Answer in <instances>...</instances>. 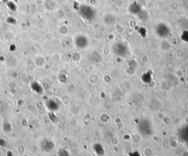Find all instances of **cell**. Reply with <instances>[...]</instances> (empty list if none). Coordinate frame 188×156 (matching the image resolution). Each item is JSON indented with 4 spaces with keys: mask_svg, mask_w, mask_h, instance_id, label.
I'll list each match as a JSON object with an SVG mask.
<instances>
[{
    "mask_svg": "<svg viewBox=\"0 0 188 156\" xmlns=\"http://www.w3.org/2000/svg\"><path fill=\"white\" fill-rule=\"evenodd\" d=\"M78 10L80 13V15L85 20H91L95 18V10L89 6L81 5L78 7Z\"/></svg>",
    "mask_w": 188,
    "mask_h": 156,
    "instance_id": "cell-1",
    "label": "cell"
},
{
    "mask_svg": "<svg viewBox=\"0 0 188 156\" xmlns=\"http://www.w3.org/2000/svg\"><path fill=\"white\" fill-rule=\"evenodd\" d=\"M112 50L116 55L121 58L126 57L129 52L128 47L122 42L114 43L112 47Z\"/></svg>",
    "mask_w": 188,
    "mask_h": 156,
    "instance_id": "cell-2",
    "label": "cell"
},
{
    "mask_svg": "<svg viewBox=\"0 0 188 156\" xmlns=\"http://www.w3.org/2000/svg\"><path fill=\"white\" fill-rule=\"evenodd\" d=\"M75 44L79 49H85L89 44V41L86 36L79 35L75 38Z\"/></svg>",
    "mask_w": 188,
    "mask_h": 156,
    "instance_id": "cell-3",
    "label": "cell"
},
{
    "mask_svg": "<svg viewBox=\"0 0 188 156\" xmlns=\"http://www.w3.org/2000/svg\"><path fill=\"white\" fill-rule=\"evenodd\" d=\"M130 12L133 14H138L141 11V8L137 3H132L129 7Z\"/></svg>",
    "mask_w": 188,
    "mask_h": 156,
    "instance_id": "cell-4",
    "label": "cell"
},
{
    "mask_svg": "<svg viewBox=\"0 0 188 156\" xmlns=\"http://www.w3.org/2000/svg\"><path fill=\"white\" fill-rule=\"evenodd\" d=\"M42 148L46 152H49L53 150L54 147V145L53 144L52 141H44L42 145Z\"/></svg>",
    "mask_w": 188,
    "mask_h": 156,
    "instance_id": "cell-5",
    "label": "cell"
},
{
    "mask_svg": "<svg viewBox=\"0 0 188 156\" xmlns=\"http://www.w3.org/2000/svg\"><path fill=\"white\" fill-rule=\"evenodd\" d=\"M116 18L114 15L112 14H107L105 15L104 18L105 22L107 24H112L115 22Z\"/></svg>",
    "mask_w": 188,
    "mask_h": 156,
    "instance_id": "cell-6",
    "label": "cell"
},
{
    "mask_svg": "<svg viewBox=\"0 0 188 156\" xmlns=\"http://www.w3.org/2000/svg\"><path fill=\"white\" fill-rule=\"evenodd\" d=\"M94 150L96 153L98 154V156H102L104 154V149L102 145L100 144H96L94 146Z\"/></svg>",
    "mask_w": 188,
    "mask_h": 156,
    "instance_id": "cell-7",
    "label": "cell"
},
{
    "mask_svg": "<svg viewBox=\"0 0 188 156\" xmlns=\"http://www.w3.org/2000/svg\"><path fill=\"white\" fill-rule=\"evenodd\" d=\"M170 9H172L174 11H177L179 8V5L176 1H173L170 3Z\"/></svg>",
    "mask_w": 188,
    "mask_h": 156,
    "instance_id": "cell-8",
    "label": "cell"
},
{
    "mask_svg": "<svg viewBox=\"0 0 188 156\" xmlns=\"http://www.w3.org/2000/svg\"><path fill=\"white\" fill-rule=\"evenodd\" d=\"M59 156H69V154L66 150H61L59 152Z\"/></svg>",
    "mask_w": 188,
    "mask_h": 156,
    "instance_id": "cell-9",
    "label": "cell"
}]
</instances>
